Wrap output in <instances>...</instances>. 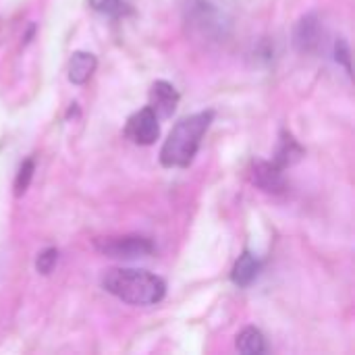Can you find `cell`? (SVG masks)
<instances>
[{
	"instance_id": "obj_1",
	"label": "cell",
	"mask_w": 355,
	"mask_h": 355,
	"mask_svg": "<svg viewBox=\"0 0 355 355\" xmlns=\"http://www.w3.org/2000/svg\"><path fill=\"white\" fill-rule=\"evenodd\" d=\"M102 287L129 306H154L164 300L166 283L137 268H110L102 277Z\"/></svg>"
},
{
	"instance_id": "obj_2",
	"label": "cell",
	"mask_w": 355,
	"mask_h": 355,
	"mask_svg": "<svg viewBox=\"0 0 355 355\" xmlns=\"http://www.w3.org/2000/svg\"><path fill=\"white\" fill-rule=\"evenodd\" d=\"M214 119V110H202L196 114H189L181 119L173 131L168 133L162 150H160V162L166 168H187L202 144V137L210 129Z\"/></svg>"
},
{
	"instance_id": "obj_3",
	"label": "cell",
	"mask_w": 355,
	"mask_h": 355,
	"mask_svg": "<svg viewBox=\"0 0 355 355\" xmlns=\"http://www.w3.org/2000/svg\"><path fill=\"white\" fill-rule=\"evenodd\" d=\"M183 19L202 40L220 42L233 29V12L225 0H185Z\"/></svg>"
},
{
	"instance_id": "obj_4",
	"label": "cell",
	"mask_w": 355,
	"mask_h": 355,
	"mask_svg": "<svg viewBox=\"0 0 355 355\" xmlns=\"http://www.w3.org/2000/svg\"><path fill=\"white\" fill-rule=\"evenodd\" d=\"M96 250L114 260H137L154 254V243L141 235H123V237H102L96 239Z\"/></svg>"
},
{
	"instance_id": "obj_5",
	"label": "cell",
	"mask_w": 355,
	"mask_h": 355,
	"mask_svg": "<svg viewBox=\"0 0 355 355\" xmlns=\"http://www.w3.org/2000/svg\"><path fill=\"white\" fill-rule=\"evenodd\" d=\"M324 42V29L316 12L304 15L293 27V46L300 54H318Z\"/></svg>"
},
{
	"instance_id": "obj_6",
	"label": "cell",
	"mask_w": 355,
	"mask_h": 355,
	"mask_svg": "<svg viewBox=\"0 0 355 355\" xmlns=\"http://www.w3.org/2000/svg\"><path fill=\"white\" fill-rule=\"evenodd\" d=\"M125 135L137 146H152L160 135L156 112L150 106H146V108L137 110L135 114H131L127 121V127H125Z\"/></svg>"
},
{
	"instance_id": "obj_7",
	"label": "cell",
	"mask_w": 355,
	"mask_h": 355,
	"mask_svg": "<svg viewBox=\"0 0 355 355\" xmlns=\"http://www.w3.org/2000/svg\"><path fill=\"white\" fill-rule=\"evenodd\" d=\"M252 183L266 193H281L285 189L283 168L268 160H254L252 162Z\"/></svg>"
},
{
	"instance_id": "obj_8",
	"label": "cell",
	"mask_w": 355,
	"mask_h": 355,
	"mask_svg": "<svg viewBox=\"0 0 355 355\" xmlns=\"http://www.w3.org/2000/svg\"><path fill=\"white\" fill-rule=\"evenodd\" d=\"M179 104V92L168 81H156L150 87V108L156 112L158 119H168Z\"/></svg>"
},
{
	"instance_id": "obj_9",
	"label": "cell",
	"mask_w": 355,
	"mask_h": 355,
	"mask_svg": "<svg viewBox=\"0 0 355 355\" xmlns=\"http://www.w3.org/2000/svg\"><path fill=\"white\" fill-rule=\"evenodd\" d=\"M96 67H98V60L92 52H83V50L73 52L71 60H69V81L75 85L87 83L89 77L94 75Z\"/></svg>"
},
{
	"instance_id": "obj_10",
	"label": "cell",
	"mask_w": 355,
	"mask_h": 355,
	"mask_svg": "<svg viewBox=\"0 0 355 355\" xmlns=\"http://www.w3.org/2000/svg\"><path fill=\"white\" fill-rule=\"evenodd\" d=\"M304 156V148L297 144V139L287 133V131H281V139H279V146H277V152H275V164L279 168H289L293 164H297Z\"/></svg>"
},
{
	"instance_id": "obj_11",
	"label": "cell",
	"mask_w": 355,
	"mask_h": 355,
	"mask_svg": "<svg viewBox=\"0 0 355 355\" xmlns=\"http://www.w3.org/2000/svg\"><path fill=\"white\" fill-rule=\"evenodd\" d=\"M258 272H260V260L252 252H243L231 270V281L237 287H250L258 279Z\"/></svg>"
},
{
	"instance_id": "obj_12",
	"label": "cell",
	"mask_w": 355,
	"mask_h": 355,
	"mask_svg": "<svg viewBox=\"0 0 355 355\" xmlns=\"http://www.w3.org/2000/svg\"><path fill=\"white\" fill-rule=\"evenodd\" d=\"M237 352L243 355H260L266 354V341L264 335L256 329V327H245L235 341Z\"/></svg>"
},
{
	"instance_id": "obj_13",
	"label": "cell",
	"mask_w": 355,
	"mask_h": 355,
	"mask_svg": "<svg viewBox=\"0 0 355 355\" xmlns=\"http://www.w3.org/2000/svg\"><path fill=\"white\" fill-rule=\"evenodd\" d=\"M33 173H35V162H33V158L23 160L21 166H19V171H17V177H15V196H17V198H21V196L27 191V187H29V183H31V179H33Z\"/></svg>"
},
{
	"instance_id": "obj_14",
	"label": "cell",
	"mask_w": 355,
	"mask_h": 355,
	"mask_svg": "<svg viewBox=\"0 0 355 355\" xmlns=\"http://www.w3.org/2000/svg\"><path fill=\"white\" fill-rule=\"evenodd\" d=\"M56 262H58V250H56V248H48V250H44V252L37 256V260H35V270H37L40 275H50V272L54 270Z\"/></svg>"
},
{
	"instance_id": "obj_15",
	"label": "cell",
	"mask_w": 355,
	"mask_h": 355,
	"mask_svg": "<svg viewBox=\"0 0 355 355\" xmlns=\"http://www.w3.org/2000/svg\"><path fill=\"white\" fill-rule=\"evenodd\" d=\"M87 2L96 12L110 15V17H119L125 8L123 0H87Z\"/></svg>"
},
{
	"instance_id": "obj_16",
	"label": "cell",
	"mask_w": 355,
	"mask_h": 355,
	"mask_svg": "<svg viewBox=\"0 0 355 355\" xmlns=\"http://www.w3.org/2000/svg\"><path fill=\"white\" fill-rule=\"evenodd\" d=\"M335 60H337L339 64H343L345 73L352 77V52H349V44H347L343 37H339V40L335 42Z\"/></svg>"
}]
</instances>
